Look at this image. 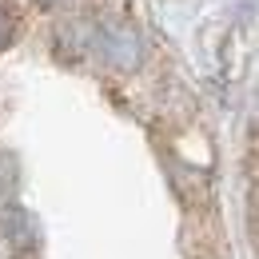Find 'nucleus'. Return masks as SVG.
Segmentation results:
<instances>
[{"label":"nucleus","instance_id":"nucleus-1","mask_svg":"<svg viewBox=\"0 0 259 259\" xmlns=\"http://www.w3.org/2000/svg\"><path fill=\"white\" fill-rule=\"evenodd\" d=\"M80 32H84V44L116 72H136L144 60V40L124 20H88Z\"/></svg>","mask_w":259,"mask_h":259},{"label":"nucleus","instance_id":"nucleus-2","mask_svg":"<svg viewBox=\"0 0 259 259\" xmlns=\"http://www.w3.org/2000/svg\"><path fill=\"white\" fill-rule=\"evenodd\" d=\"M12 192H16V160L8 152H0V203H8Z\"/></svg>","mask_w":259,"mask_h":259},{"label":"nucleus","instance_id":"nucleus-3","mask_svg":"<svg viewBox=\"0 0 259 259\" xmlns=\"http://www.w3.org/2000/svg\"><path fill=\"white\" fill-rule=\"evenodd\" d=\"M12 40H16V16H12V12L0 4V52H4Z\"/></svg>","mask_w":259,"mask_h":259},{"label":"nucleus","instance_id":"nucleus-4","mask_svg":"<svg viewBox=\"0 0 259 259\" xmlns=\"http://www.w3.org/2000/svg\"><path fill=\"white\" fill-rule=\"evenodd\" d=\"M40 4H44V8H56V4H64V0H40Z\"/></svg>","mask_w":259,"mask_h":259}]
</instances>
